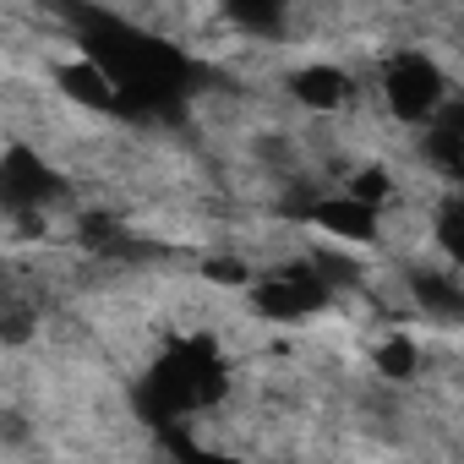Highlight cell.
Masks as SVG:
<instances>
[{
  "label": "cell",
  "mask_w": 464,
  "mask_h": 464,
  "mask_svg": "<svg viewBox=\"0 0 464 464\" xmlns=\"http://www.w3.org/2000/svg\"><path fill=\"white\" fill-rule=\"evenodd\" d=\"M350 93H355V82L334 61H312V66H301L290 77V104L306 110V115H339L350 104Z\"/></svg>",
  "instance_id": "cell-3"
},
{
  "label": "cell",
  "mask_w": 464,
  "mask_h": 464,
  "mask_svg": "<svg viewBox=\"0 0 464 464\" xmlns=\"http://www.w3.org/2000/svg\"><path fill=\"white\" fill-rule=\"evenodd\" d=\"M372 366H377V382L382 388H410L426 372V350H420L415 334H382L377 350H372Z\"/></svg>",
  "instance_id": "cell-4"
},
{
  "label": "cell",
  "mask_w": 464,
  "mask_h": 464,
  "mask_svg": "<svg viewBox=\"0 0 464 464\" xmlns=\"http://www.w3.org/2000/svg\"><path fill=\"white\" fill-rule=\"evenodd\" d=\"M218 12L229 28H241L252 39H268L290 23V0H218Z\"/></svg>",
  "instance_id": "cell-5"
},
{
  "label": "cell",
  "mask_w": 464,
  "mask_h": 464,
  "mask_svg": "<svg viewBox=\"0 0 464 464\" xmlns=\"http://www.w3.org/2000/svg\"><path fill=\"white\" fill-rule=\"evenodd\" d=\"M377 93H382L388 121H399V126H426V121L453 99V82H448V72H442L426 50H399V55L382 66Z\"/></svg>",
  "instance_id": "cell-1"
},
{
  "label": "cell",
  "mask_w": 464,
  "mask_h": 464,
  "mask_svg": "<svg viewBox=\"0 0 464 464\" xmlns=\"http://www.w3.org/2000/svg\"><path fill=\"white\" fill-rule=\"evenodd\" d=\"M55 88H61V99H66L72 110H82V115H110V110L121 104V82H115L110 61H99V55H72V61H61V66H55Z\"/></svg>",
  "instance_id": "cell-2"
}]
</instances>
